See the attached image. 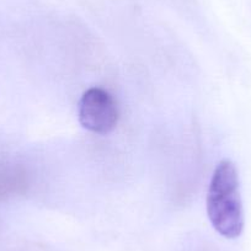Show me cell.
I'll list each match as a JSON object with an SVG mask.
<instances>
[{
	"instance_id": "2",
	"label": "cell",
	"mask_w": 251,
	"mask_h": 251,
	"mask_svg": "<svg viewBox=\"0 0 251 251\" xmlns=\"http://www.w3.org/2000/svg\"><path fill=\"white\" fill-rule=\"evenodd\" d=\"M118 106L108 91L91 88L79 102V121L84 128L98 134H107L118 122Z\"/></svg>"
},
{
	"instance_id": "1",
	"label": "cell",
	"mask_w": 251,
	"mask_h": 251,
	"mask_svg": "<svg viewBox=\"0 0 251 251\" xmlns=\"http://www.w3.org/2000/svg\"><path fill=\"white\" fill-rule=\"evenodd\" d=\"M207 213L221 235L235 239L244 229V212L239 190V176L230 160L217 165L207 195Z\"/></svg>"
}]
</instances>
